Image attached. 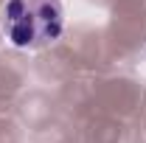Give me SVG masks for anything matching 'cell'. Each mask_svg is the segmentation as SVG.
I'll list each match as a JSON object with an SVG mask.
<instances>
[{
	"instance_id": "cell-1",
	"label": "cell",
	"mask_w": 146,
	"mask_h": 143,
	"mask_svg": "<svg viewBox=\"0 0 146 143\" xmlns=\"http://www.w3.org/2000/svg\"><path fill=\"white\" fill-rule=\"evenodd\" d=\"M65 28V11L59 0H9L0 11L3 36L23 51H39L54 45Z\"/></svg>"
}]
</instances>
